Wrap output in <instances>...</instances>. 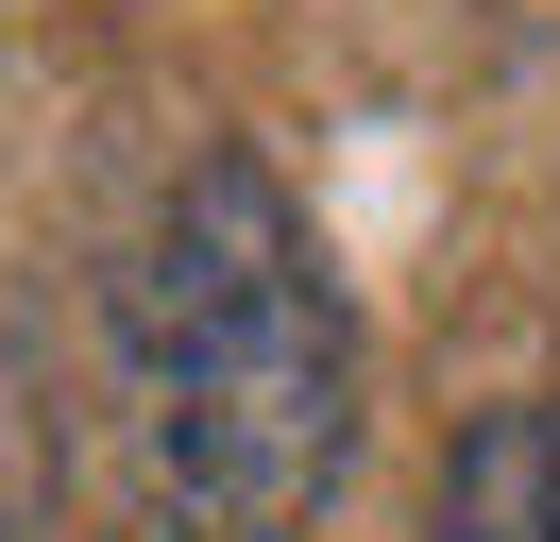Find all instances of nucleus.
Here are the masks:
<instances>
[{"mask_svg":"<svg viewBox=\"0 0 560 542\" xmlns=\"http://www.w3.org/2000/svg\"><path fill=\"white\" fill-rule=\"evenodd\" d=\"M119 390L153 440V508L205 542H289L323 526L357 458V305L323 271L306 203L272 153L205 136L153 203L137 271H119Z\"/></svg>","mask_w":560,"mask_h":542,"instance_id":"1","label":"nucleus"},{"mask_svg":"<svg viewBox=\"0 0 560 542\" xmlns=\"http://www.w3.org/2000/svg\"><path fill=\"white\" fill-rule=\"evenodd\" d=\"M424 542H560V390H526V406H476V424L442 440Z\"/></svg>","mask_w":560,"mask_h":542,"instance_id":"2","label":"nucleus"},{"mask_svg":"<svg viewBox=\"0 0 560 542\" xmlns=\"http://www.w3.org/2000/svg\"><path fill=\"white\" fill-rule=\"evenodd\" d=\"M103 542H205V526H171V508H153V526H103Z\"/></svg>","mask_w":560,"mask_h":542,"instance_id":"3","label":"nucleus"}]
</instances>
